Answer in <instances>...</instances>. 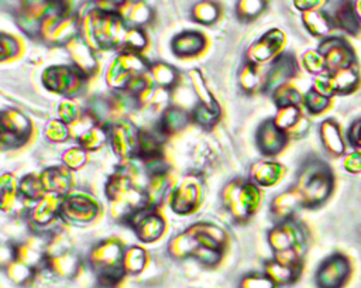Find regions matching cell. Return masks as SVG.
I'll list each match as a JSON object with an SVG mask.
<instances>
[{"mask_svg":"<svg viewBox=\"0 0 361 288\" xmlns=\"http://www.w3.org/2000/svg\"><path fill=\"white\" fill-rule=\"evenodd\" d=\"M62 198L63 196L55 193H45L39 200L34 202L28 208L27 217L32 229H47L61 219Z\"/></svg>","mask_w":361,"mask_h":288,"instance_id":"obj_17","label":"cell"},{"mask_svg":"<svg viewBox=\"0 0 361 288\" xmlns=\"http://www.w3.org/2000/svg\"><path fill=\"white\" fill-rule=\"evenodd\" d=\"M358 11H360V16H361V1L358 3Z\"/></svg>","mask_w":361,"mask_h":288,"instance_id":"obj_60","label":"cell"},{"mask_svg":"<svg viewBox=\"0 0 361 288\" xmlns=\"http://www.w3.org/2000/svg\"><path fill=\"white\" fill-rule=\"evenodd\" d=\"M3 268H4V272L8 277V280L13 284H16V285H27V284H30L34 280L35 274H37L35 268L27 265L25 263L20 261L17 258H14L10 263H7Z\"/></svg>","mask_w":361,"mask_h":288,"instance_id":"obj_40","label":"cell"},{"mask_svg":"<svg viewBox=\"0 0 361 288\" xmlns=\"http://www.w3.org/2000/svg\"><path fill=\"white\" fill-rule=\"evenodd\" d=\"M221 202L226 212L235 223H244L259 209L262 191L250 178H235L224 185L221 191Z\"/></svg>","mask_w":361,"mask_h":288,"instance_id":"obj_6","label":"cell"},{"mask_svg":"<svg viewBox=\"0 0 361 288\" xmlns=\"http://www.w3.org/2000/svg\"><path fill=\"white\" fill-rule=\"evenodd\" d=\"M302 113H300V109L296 107V106H288V107H281L276 110L275 116H274V123L275 126L288 133L302 119Z\"/></svg>","mask_w":361,"mask_h":288,"instance_id":"obj_45","label":"cell"},{"mask_svg":"<svg viewBox=\"0 0 361 288\" xmlns=\"http://www.w3.org/2000/svg\"><path fill=\"white\" fill-rule=\"evenodd\" d=\"M171 210L180 216L195 213L203 202V182L196 175L180 178L172 188L168 196Z\"/></svg>","mask_w":361,"mask_h":288,"instance_id":"obj_10","label":"cell"},{"mask_svg":"<svg viewBox=\"0 0 361 288\" xmlns=\"http://www.w3.org/2000/svg\"><path fill=\"white\" fill-rule=\"evenodd\" d=\"M298 73L296 58L290 52L279 54L269 65L264 78V92L272 93L282 85H286Z\"/></svg>","mask_w":361,"mask_h":288,"instance_id":"obj_19","label":"cell"},{"mask_svg":"<svg viewBox=\"0 0 361 288\" xmlns=\"http://www.w3.org/2000/svg\"><path fill=\"white\" fill-rule=\"evenodd\" d=\"M42 85L63 99H75L86 88L89 79L71 65H51L42 72Z\"/></svg>","mask_w":361,"mask_h":288,"instance_id":"obj_7","label":"cell"},{"mask_svg":"<svg viewBox=\"0 0 361 288\" xmlns=\"http://www.w3.org/2000/svg\"><path fill=\"white\" fill-rule=\"evenodd\" d=\"M285 175V167L274 160H262L252 164L250 169V179L259 188H269L276 185Z\"/></svg>","mask_w":361,"mask_h":288,"instance_id":"obj_29","label":"cell"},{"mask_svg":"<svg viewBox=\"0 0 361 288\" xmlns=\"http://www.w3.org/2000/svg\"><path fill=\"white\" fill-rule=\"evenodd\" d=\"M302 268H295V267H289L285 265L274 258H269L264 263V272L278 285H289L292 282H295L300 274Z\"/></svg>","mask_w":361,"mask_h":288,"instance_id":"obj_34","label":"cell"},{"mask_svg":"<svg viewBox=\"0 0 361 288\" xmlns=\"http://www.w3.org/2000/svg\"><path fill=\"white\" fill-rule=\"evenodd\" d=\"M45 267L59 278H73L80 270V258L68 247L48 254Z\"/></svg>","mask_w":361,"mask_h":288,"instance_id":"obj_26","label":"cell"},{"mask_svg":"<svg viewBox=\"0 0 361 288\" xmlns=\"http://www.w3.org/2000/svg\"><path fill=\"white\" fill-rule=\"evenodd\" d=\"M32 134L31 120L18 109H4L1 112V145L3 150L24 145Z\"/></svg>","mask_w":361,"mask_h":288,"instance_id":"obj_12","label":"cell"},{"mask_svg":"<svg viewBox=\"0 0 361 288\" xmlns=\"http://www.w3.org/2000/svg\"><path fill=\"white\" fill-rule=\"evenodd\" d=\"M190 116L192 121L200 126L202 128H212L220 117V109H210L197 103L190 110Z\"/></svg>","mask_w":361,"mask_h":288,"instance_id":"obj_50","label":"cell"},{"mask_svg":"<svg viewBox=\"0 0 361 288\" xmlns=\"http://www.w3.org/2000/svg\"><path fill=\"white\" fill-rule=\"evenodd\" d=\"M330 103V97H326L316 92L313 88L309 89L303 96V104L310 114H319L327 109Z\"/></svg>","mask_w":361,"mask_h":288,"instance_id":"obj_55","label":"cell"},{"mask_svg":"<svg viewBox=\"0 0 361 288\" xmlns=\"http://www.w3.org/2000/svg\"><path fill=\"white\" fill-rule=\"evenodd\" d=\"M227 244V232L213 222H197L182 233L171 239L168 253L173 258H192L199 247H209L224 251Z\"/></svg>","mask_w":361,"mask_h":288,"instance_id":"obj_2","label":"cell"},{"mask_svg":"<svg viewBox=\"0 0 361 288\" xmlns=\"http://www.w3.org/2000/svg\"><path fill=\"white\" fill-rule=\"evenodd\" d=\"M127 30L117 14L102 13L96 7H89L80 16V37L96 52L120 49Z\"/></svg>","mask_w":361,"mask_h":288,"instance_id":"obj_1","label":"cell"},{"mask_svg":"<svg viewBox=\"0 0 361 288\" xmlns=\"http://www.w3.org/2000/svg\"><path fill=\"white\" fill-rule=\"evenodd\" d=\"M190 16L193 21L203 25H210L220 17V6L214 1H199L193 4Z\"/></svg>","mask_w":361,"mask_h":288,"instance_id":"obj_43","label":"cell"},{"mask_svg":"<svg viewBox=\"0 0 361 288\" xmlns=\"http://www.w3.org/2000/svg\"><path fill=\"white\" fill-rule=\"evenodd\" d=\"M285 44V34L278 28H271L265 31L259 38H257L247 49V62L262 66L267 62H272L279 54Z\"/></svg>","mask_w":361,"mask_h":288,"instance_id":"obj_16","label":"cell"},{"mask_svg":"<svg viewBox=\"0 0 361 288\" xmlns=\"http://www.w3.org/2000/svg\"><path fill=\"white\" fill-rule=\"evenodd\" d=\"M272 253L286 250H298L305 253L307 243V233L305 226L295 219L275 223L267 236Z\"/></svg>","mask_w":361,"mask_h":288,"instance_id":"obj_11","label":"cell"},{"mask_svg":"<svg viewBox=\"0 0 361 288\" xmlns=\"http://www.w3.org/2000/svg\"><path fill=\"white\" fill-rule=\"evenodd\" d=\"M124 250L126 246L116 237L103 239L90 248L87 261L102 287L111 288L127 275L123 265Z\"/></svg>","mask_w":361,"mask_h":288,"instance_id":"obj_5","label":"cell"},{"mask_svg":"<svg viewBox=\"0 0 361 288\" xmlns=\"http://www.w3.org/2000/svg\"><path fill=\"white\" fill-rule=\"evenodd\" d=\"M75 141L78 143V145L85 148L87 152L97 151L107 141V124L97 123V124L89 127L87 130L80 133L75 138Z\"/></svg>","mask_w":361,"mask_h":288,"instance_id":"obj_37","label":"cell"},{"mask_svg":"<svg viewBox=\"0 0 361 288\" xmlns=\"http://www.w3.org/2000/svg\"><path fill=\"white\" fill-rule=\"evenodd\" d=\"M272 99L278 109L288 107V106H296L299 107L303 103V96L300 92L290 83L282 85L278 89H275L272 93Z\"/></svg>","mask_w":361,"mask_h":288,"instance_id":"obj_44","label":"cell"},{"mask_svg":"<svg viewBox=\"0 0 361 288\" xmlns=\"http://www.w3.org/2000/svg\"><path fill=\"white\" fill-rule=\"evenodd\" d=\"M333 21L336 23V25L351 34H355L360 30V18L355 13V8L351 7L348 3H345L336 11Z\"/></svg>","mask_w":361,"mask_h":288,"instance_id":"obj_47","label":"cell"},{"mask_svg":"<svg viewBox=\"0 0 361 288\" xmlns=\"http://www.w3.org/2000/svg\"><path fill=\"white\" fill-rule=\"evenodd\" d=\"M47 193L39 174H25L18 179V195L25 203H34Z\"/></svg>","mask_w":361,"mask_h":288,"instance_id":"obj_35","label":"cell"},{"mask_svg":"<svg viewBox=\"0 0 361 288\" xmlns=\"http://www.w3.org/2000/svg\"><path fill=\"white\" fill-rule=\"evenodd\" d=\"M80 35V14L72 1H52L42 20L38 40L51 47H66Z\"/></svg>","mask_w":361,"mask_h":288,"instance_id":"obj_3","label":"cell"},{"mask_svg":"<svg viewBox=\"0 0 361 288\" xmlns=\"http://www.w3.org/2000/svg\"><path fill=\"white\" fill-rule=\"evenodd\" d=\"M351 265L345 256L331 254L326 257L314 272L317 288H343L350 277Z\"/></svg>","mask_w":361,"mask_h":288,"instance_id":"obj_14","label":"cell"},{"mask_svg":"<svg viewBox=\"0 0 361 288\" xmlns=\"http://www.w3.org/2000/svg\"><path fill=\"white\" fill-rule=\"evenodd\" d=\"M302 66L312 75H322V72L326 69V62L323 55L319 51H306L302 55Z\"/></svg>","mask_w":361,"mask_h":288,"instance_id":"obj_56","label":"cell"},{"mask_svg":"<svg viewBox=\"0 0 361 288\" xmlns=\"http://www.w3.org/2000/svg\"><path fill=\"white\" fill-rule=\"evenodd\" d=\"M319 4H322V1H295V6L300 10H303V13L317 8L316 6H319Z\"/></svg>","mask_w":361,"mask_h":288,"instance_id":"obj_59","label":"cell"},{"mask_svg":"<svg viewBox=\"0 0 361 288\" xmlns=\"http://www.w3.org/2000/svg\"><path fill=\"white\" fill-rule=\"evenodd\" d=\"M189 79H190V83H192V89L195 92V95L197 96L200 104L206 106V107H210V109H220V106L217 104L213 93L210 92V89L207 88L204 79H203V75L199 69H192L189 71Z\"/></svg>","mask_w":361,"mask_h":288,"instance_id":"obj_41","label":"cell"},{"mask_svg":"<svg viewBox=\"0 0 361 288\" xmlns=\"http://www.w3.org/2000/svg\"><path fill=\"white\" fill-rule=\"evenodd\" d=\"M164 137L157 130L140 128L138 130V145L137 158L141 162H151L162 158Z\"/></svg>","mask_w":361,"mask_h":288,"instance_id":"obj_30","label":"cell"},{"mask_svg":"<svg viewBox=\"0 0 361 288\" xmlns=\"http://www.w3.org/2000/svg\"><path fill=\"white\" fill-rule=\"evenodd\" d=\"M329 79L334 93H348L355 88L358 82V75H357V71H354L350 66L329 75Z\"/></svg>","mask_w":361,"mask_h":288,"instance_id":"obj_42","label":"cell"},{"mask_svg":"<svg viewBox=\"0 0 361 288\" xmlns=\"http://www.w3.org/2000/svg\"><path fill=\"white\" fill-rule=\"evenodd\" d=\"M267 7L262 0H243L235 4V14L243 21H252L258 18Z\"/></svg>","mask_w":361,"mask_h":288,"instance_id":"obj_51","label":"cell"},{"mask_svg":"<svg viewBox=\"0 0 361 288\" xmlns=\"http://www.w3.org/2000/svg\"><path fill=\"white\" fill-rule=\"evenodd\" d=\"M238 288H278V285L262 271L248 272L241 277Z\"/></svg>","mask_w":361,"mask_h":288,"instance_id":"obj_54","label":"cell"},{"mask_svg":"<svg viewBox=\"0 0 361 288\" xmlns=\"http://www.w3.org/2000/svg\"><path fill=\"white\" fill-rule=\"evenodd\" d=\"M39 176L47 193L65 196L72 191L73 175L72 171L68 169L65 165L47 167L41 171Z\"/></svg>","mask_w":361,"mask_h":288,"instance_id":"obj_24","label":"cell"},{"mask_svg":"<svg viewBox=\"0 0 361 288\" xmlns=\"http://www.w3.org/2000/svg\"><path fill=\"white\" fill-rule=\"evenodd\" d=\"M344 168L351 174L361 172V151H354L344 158Z\"/></svg>","mask_w":361,"mask_h":288,"instance_id":"obj_57","label":"cell"},{"mask_svg":"<svg viewBox=\"0 0 361 288\" xmlns=\"http://www.w3.org/2000/svg\"><path fill=\"white\" fill-rule=\"evenodd\" d=\"M320 140L322 144L324 147V150L334 157H340L344 154L345 151V144L341 136V131L337 126V123L331 119H326L324 121H322L320 127Z\"/></svg>","mask_w":361,"mask_h":288,"instance_id":"obj_31","label":"cell"},{"mask_svg":"<svg viewBox=\"0 0 361 288\" xmlns=\"http://www.w3.org/2000/svg\"><path fill=\"white\" fill-rule=\"evenodd\" d=\"M138 130L140 128L128 119L107 124V141L121 162L137 158Z\"/></svg>","mask_w":361,"mask_h":288,"instance_id":"obj_13","label":"cell"},{"mask_svg":"<svg viewBox=\"0 0 361 288\" xmlns=\"http://www.w3.org/2000/svg\"><path fill=\"white\" fill-rule=\"evenodd\" d=\"M21 48L23 45L17 37L7 32L0 34V61L3 64L17 58L21 52Z\"/></svg>","mask_w":361,"mask_h":288,"instance_id":"obj_52","label":"cell"},{"mask_svg":"<svg viewBox=\"0 0 361 288\" xmlns=\"http://www.w3.org/2000/svg\"><path fill=\"white\" fill-rule=\"evenodd\" d=\"M44 137L49 143H58V144L66 143L69 138H72L69 126L58 117L47 121L44 127Z\"/></svg>","mask_w":361,"mask_h":288,"instance_id":"obj_48","label":"cell"},{"mask_svg":"<svg viewBox=\"0 0 361 288\" xmlns=\"http://www.w3.org/2000/svg\"><path fill=\"white\" fill-rule=\"evenodd\" d=\"M317 51L324 58L326 69H329L333 73L337 71L350 68V65L354 59L353 51L348 47V44L338 38H326L319 45Z\"/></svg>","mask_w":361,"mask_h":288,"instance_id":"obj_20","label":"cell"},{"mask_svg":"<svg viewBox=\"0 0 361 288\" xmlns=\"http://www.w3.org/2000/svg\"><path fill=\"white\" fill-rule=\"evenodd\" d=\"M189 123H192L190 112L185 110L183 107L169 104L165 110L161 112L155 130L165 138L180 133L188 127Z\"/></svg>","mask_w":361,"mask_h":288,"instance_id":"obj_27","label":"cell"},{"mask_svg":"<svg viewBox=\"0 0 361 288\" xmlns=\"http://www.w3.org/2000/svg\"><path fill=\"white\" fill-rule=\"evenodd\" d=\"M302 21L307 28V31L316 37L327 35L334 25L333 18L319 8L305 11L302 16Z\"/></svg>","mask_w":361,"mask_h":288,"instance_id":"obj_36","label":"cell"},{"mask_svg":"<svg viewBox=\"0 0 361 288\" xmlns=\"http://www.w3.org/2000/svg\"><path fill=\"white\" fill-rule=\"evenodd\" d=\"M300 208H303V203H302V199L295 188H289V189L278 193L269 205V210H271V215H272L275 223L293 219L295 213Z\"/></svg>","mask_w":361,"mask_h":288,"instance_id":"obj_28","label":"cell"},{"mask_svg":"<svg viewBox=\"0 0 361 288\" xmlns=\"http://www.w3.org/2000/svg\"><path fill=\"white\" fill-rule=\"evenodd\" d=\"M83 112L85 109H82L75 99H62L56 107L58 119L65 121L68 126L75 123L82 116Z\"/></svg>","mask_w":361,"mask_h":288,"instance_id":"obj_53","label":"cell"},{"mask_svg":"<svg viewBox=\"0 0 361 288\" xmlns=\"http://www.w3.org/2000/svg\"><path fill=\"white\" fill-rule=\"evenodd\" d=\"M51 6H52V1H42V0L21 1L16 8V21L18 27L27 35L38 38L42 20L45 18Z\"/></svg>","mask_w":361,"mask_h":288,"instance_id":"obj_18","label":"cell"},{"mask_svg":"<svg viewBox=\"0 0 361 288\" xmlns=\"http://www.w3.org/2000/svg\"><path fill=\"white\" fill-rule=\"evenodd\" d=\"M207 45V38L197 30H185L171 40V51L175 56L186 59L200 55Z\"/></svg>","mask_w":361,"mask_h":288,"instance_id":"obj_23","label":"cell"},{"mask_svg":"<svg viewBox=\"0 0 361 288\" xmlns=\"http://www.w3.org/2000/svg\"><path fill=\"white\" fill-rule=\"evenodd\" d=\"M87 160H89V152L78 144L66 148L61 157L62 165H65L72 172L80 169L87 162Z\"/></svg>","mask_w":361,"mask_h":288,"instance_id":"obj_49","label":"cell"},{"mask_svg":"<svg viewBox=\"0 0 361 288\" xmlns=\"http://www.w3.org/2000/svg\"><path fill=\"white\" fill-rule=\"evenodd\" d=\"M65 48L68 51L72 65L79 69L87 79L93 78L99 72L96 51L90 48L80 35L73 38Z\"/></svg>","mask_w":361,"mask_h":288,"instance_id":"obj_22","label":"cell"},{"mask_svg":"<svg viewBox=\"0 0 361 288\" xmlns=\"http://www.w3.org/2000/svg\"><path fill=\"white\" fill-rule=\"evenodd\" d=\"M333 186L334 179L329 165L313 158L300 167L293 188L298 191L303 208L314 209L329 199L333 192Z\"/></svg>","mask_w":361,"mask_h":288,"instance_id":"obj_4","label":"cell"},{"mask_svg":"<svg viewBox=\"0 0 361 288\" xmlns=\"http://www.w3.org/2000/svg\"><path fill=\"white\" fill-rule=\"evenodd\" d=\"M264 78L265 72H262L261 66L247 61L238 71V85L245 93L264 92Z\"/></svg>","mask_w":361,"mask_h":288,"instance_id":"obj_32","label":"cell"},{"mask_svg":"<svg viewBox=\"0 0 361 288\" xmlns=\"http://www.w3.org/2000/svg\"><path fill=\"white\" fill-rule=\"evenodd\" d=\"M148 264V253L141 246H128L124 250L123 265L127 275H138L141 274Z\"/></svg>","mask_w":361,"mask_h":288,"instance_id":"obj_38","label":"cell"},{"mask_svg":"<svg viewBox=\"0 0 361 288\" xmlns=\"http://www.w3.org/2000/svg\"><path fill=\"white\" fill-rule=\"evenodd\" d=\"M127 224L131 226L137 239L141 243H154L162 237L166 229L164 216L158 212V208H145L134 213Z\"/></svg>","mask_w":361,"mask_h":288,"instance_id":"obj_15","label":"cell"},{"mask_svg":"<svg viewBox=\"0 0 361 288\" xmlns=\"http://www.w3.org/2000/svg\"><path fill=\"white\" fill-rule=\"evenodd\" d=\"M149 76L155 86L169 89V90H172L179 80V75H178L176 69L165 62L151 64L149 65Z\"/></svg>","mask_w":361,"mask_h":288,"instance_id":"obj_39","label":"cell"},{"mask_svg":"<svg viewBox=\"0 0 361 288\" xmlns=\"http://www.w3.org/2000/svg\"><path fill=\"white\" fill-rule=\"evenodd\" d=\"M117 16L127 28H145L154 20V10L144 1H120Z\"/></svg>","mask_w":361,"mask_h":288,"instance_id":"obj_25","label":"cell"},{"mask_svg":"<svg viewBox=\"0 0 361 288\" xmlns=\"http://www.w3.org/2000/svg\"><path fill=\"white\" fill-rule=\"evenodd\" d=\"M147 45H148V35L145 32V28H128L120 51L142 54Z\"/></svg>","mask_w":361,"mask_h":288,"instance_id":"obj_46","label":"cell"},{"mask_svg":"<svg viewBox=\"0 0 361 288\" xmlns=\"http://www.w3.org/2000/svg\"><path fill=\"white\" fill-rule=\"evenodd\" d=\"M149 72V64L141 54L120 51L106 71V83L111 90H124L138 76Z\"/></svg>","mask_w":361,"mask_h":288,"instance_id":"obj_8","label":"cell"},{"mask_svg":"<svg viewBox=\"0 0 361 288\" xmlns=\"http://www.w3.org/2000/svg\"><path fill=\"white\" fill-rule=\"evenodd\" d=\"M288 134L279 130L272 119L264 120L255 134V141L259 152L265 157L278 155L288 143Z\"/></svg>","mask_w":361,"mask_h":288,"instance_id":"obj_21","label":"cell"},{"mask_svg":"<svg viewBox=\"0 0 361 288\" xmlns=\"http://www.w3.org/2000/svg\"><path fill=\"white\" fill-rule=\"evenodd\" d=\"M21 200L18 195V179L11 174L6 172L0 178V208L4 213L16 210V205Z\"/></svg>","mask_w":361,"mask_h":288,"instance_id":"obj_33","label":"cell"},{"mask_svg":"<svg viewBox=\"0 0 361 288\" xmlns=\"http://www.w3.org/2000/svg\"><path fill=\"white\" fill-rule=\"evenodd\" d=\"M99 200L85 191H71L62 198L61 219L66 223L85 226L94 222L100 215Z\"/></svg>","mask_w":361,"mask_h":288,"instance_id":"obj_9","label":"cell"},{"mask_svg":"<svg viewBox=\"0 0 361 288\" xmlns=\"http://www.w3.org/2000/svg\"><path fill=\"white\" fill-rule=\"evenodd\" d=\"M347 140L354 145L361 148V119L357 120L351 128L347 131Z\"/></svg>","mask_w":361,"mask_h":288,"instance_id":"obj_58","label":"cell"}]
</instances>
